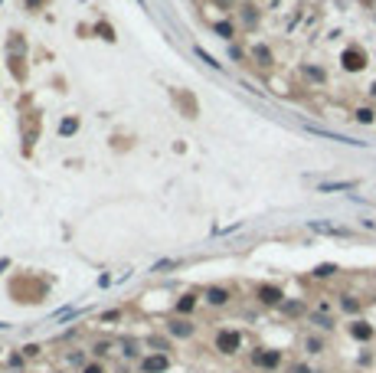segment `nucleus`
I'll list each match as a JSON object with an SVG mask.
<instances>
[{"label":"nucleus","instance_id":"obj_2","mask_svg":"<svg viewBox=\"0 0 376 373\" xmlns=\"http://www.w3.org/2000/svg\"><path fill=\"white\" fill-rule=\"evenodd\" d=\"M239 344H242L239 331H219V334H216V350H219V353H236Z\"/></svg>","mask_w":376,"mask_h":373},{"label":"nucleus","instance_id":"obj_16","mask_svg":"<svg viewBox=\"0 0 376 373\" xmlns=\"http://www.w3.org/2000/svg\"><path fill=\"white\" fill-rule=\"evenodd\" d=\"M304 347H308V353H321V350H324V344H321L317 337H308V341H304Z\"/></svg>","mask_w":376,"mask_h":373},{"label":"nucleus","instance_id":"obj_9","mask_svg":"<svg viewBox=\"0 0 376 373\" xmlns=\"http://www.w3.org/2000/svg\"><path fill=\"white\" fill-rule=\"evenodd\" d=\"M144 370H147V373H160V370H167V357H147V360H144Z\"/></svg>","mask_w":376,"mask_h":373},{"label":"nucleus","instance_id":"obj_1","mask_svg":"<svg viewBox=\"0 0 376 373\" xmlns=\"http://www.w3.org/2000/svg\"><path fill=\"white\" fill-rule=\"evenodd\" d=\"M311 233H321V236H337V239H353V229L347 226H334V223H321V219H311L308 223Z\"/></svg>","mask_w":376,"mask_h":373},{"label":"nucleus","instance_id":"obj_12","mask_svg":"<svg viewBox=\"0 0 376 373\" xmlns=\"http://www.w3.org/2000/svg\"><path fill=\"white\" fill-rule=\"evenodd\" d=\"M76 131H79V121H76V118H62V121H59V135H62V138H66V135H76Z\"/></svg>","mask_w":376,"mask_h":373},{"label":"nucleus","instance_id":"obj_8","mask_svg":"<svg viewBox=\"0 0 376 373\" xmlns=\"http://www.w3.org/2000/svg\"><path fill=\"white\" fill-rule=\"evenodd\" d=\"M206 301H210V305H226L229 291L226 288H206Z\"/></svg>","mask_w":376,"mask_h":373},{"label":"nucleus","instance_id":"obj_14","mask_svg":"<svg viewBox=\"0 0 376 373\" xmlns=\"http://www.w3.org/2000/svg\"><path fill=\"white\" fill-rule=\"evenodd\" d=\"M95 33H102V40H108V43H115V30H111V26H108V23H98V26H95Z\"/></svg>","mask_w":376,"mask_h":373},{"label":"nucleus","instance_id":"obj_23","mask_svg":"<svg viewBox=\"0 0 376 373\" xmlns=\"http://www.w3.org/2000/svg\"><path fill=\"white\" fill-rule=\"evenodd\" d=\"M23 4L30 7V10H36V7H43V4H46V0H23Z\"/></svg>","mask_w":376,"mask_h":373},{"label":"nucleus","instance_id":"obj_19","mask_svg":"<svg viewBox=\"0 0 376 373\" xmlns=\"http://www.w3.org/2000/svg\"><path fill=\"white\" fill-rule=\"evenodd\" d=\"M196 56H200L203 62H206V66H213V69H219V62H216V59H213V56H210V52H203V46H196Z\"/></svg>","mask_w":376,"mask_h":373},{"label":"nucleus","instance_id":"obj_24","mask_svg":"<svg viewBox=\"0 0 376 373\" xmlns=\"http://www.w3.org/2000/svg\"><path fill=\"white\" fill-rule=\"evenodd\" d=\"M291 373H314V370H311V367H304V363H298V367H294Z\"/></svg>","mask_w":376,"mask_h":373},{"label":"nucleus","instance_id":"obj_10","mask_svg":"<svg viewBox=\"0 0 376 373\" xmlns=\"http://www.w3.org/2000/svg\"><path fill=\"white\" fill-rule=\"evenodd\" d=\"M170 334H177V337H190V334H193V324H186V321H170Z\"/></svg>","mask_w":376,"mask_h":373},{"label":"nucleus","instance_id":"obj_11","mask_svg":"<svg viewBox=\"0 0 376 373\" xmlns=\"http://www.w3.org/2000/svg\"><path fill=\"white\" fill-rule=\"evenodd\" d=\"M311 275H314V278H330V275H337V265L334 262H324V265H317Z\"/></svg>","mask_w":376,"mask_h":373},{"label":"nucleus","instance_id":"obj_6","mask_svg":"<svg viewBox=\"0 0 376 373\" xmlns=\"http://www.w3.org/2000/svg\"><path fill=\"white\" fill-rule=\"evenodd\" d=\"M366 66V56L360 49H347L344 52V69H350V72H356V69H363Z\"/></svg>","mask_w":376,"mask_h":373},{"label":"nucleus","instance_id":"obj_21","mask_svg":"<svg viewBox=\"0 0 376 373\" xmlns=\"http://www.w3.org/2000/svg\"><path fill=\"white\" fill-rule=\"evenodd\" d=\"M356 118H360L363 124H370V121H373V111H370V108H360V111H356Z\"/></svg>","mask_w":376,"mask_h":373},{"label":"nucleus","instance_id":"obj_15","mask_svg":"<svg viewBox=\"0 0 376 373\" xmlns=\"http://www.w3.org/2000/svg\"><path fill=\"white\" fill-rule=\"evenodd\" d=\"M213 30L219 33V36H226V40H232V23H226V20H219L216 26H213Z\"/></svg>","mask_w":376,"mask_h":373},{"label":"nucleus","instance_id":"obj_17","mask_svg":"<svg viewBox=\"0 0 376 373\" xmlns=\"http://www.w3.org/2000/svg\"><path fill=\"white\" fill-rule=\"evenodd\" d=\"M311 321H314L317 327H324V331H330V327H334V321H330V318H324V314H311Z\"/></svg>","mask_w":376,"mask_h":373},{"label":"nucleus","instance_id":"obj_22","mask_svg":"<svg viewBox=\"0 0 376 373\" xmlns=\"http://www.w3.org/2000/svg\"><path fill=\"white\" fill-rule=\"evenodd\" d=\"M170 265H177V262H170V259L167 262H157V265H151V272H164V269H170Z\"/></svg>","mask_w":376,"mask_h":373},{"label":"nucleus","instance_id":"obj_18","mask_svg":"<svg viewBox=\"0 0 376 373\" xmlns=\"http://www.w3.org/2000/svg\"><path fill=\"white\" fill-rule=\"evenodd\" d=\"M193 305H196V298H193V295H186L180 305H177V311H180V314H186V311H193Z\"/></svg>","mask_w":376,"mask_h":373},{"label":"nucleus","instance_id":"obj_5","mask_svg":"<svg viewBox=\"0 0 376 373\" xmlns=\"http://www.w3.org/2000/svg\"><path fill=\"white\" fill-rule=\"evenodd\" d=\"M356 186H360V180H327L317 190L321 193H344V190H356Z\"/></svg>","mask_w":376,"mask_h":373},{"label":"nucleus","instance_id":"obj_25","mask_svg":"<svg viewBox=\"0 0 376 373\" xmlns=\"http://www.w3.org/2000/svg\"><path fill=\"white\" fill-rule=\"evenodd\" d=\"M82 373H105V370H102V367H85Z\"/></svg>","mask_w":376,"mask_h":373},{"label":"nucleus","instance_id":"obj_7","mask_svg":"<svg viewBox=\"0 0 376 373\" xmlns=\"http://www.w3.org/2000/svg\"><path fill=\"white\" fill-rule=\"evenodd\" d=\"M350 334L356 337V341H373V327L366 324V321H353L350 324Z\"/></svg>","mask_w":376,"mask_h":373},{"label":"nucleus","instance_id":"obj_13","mask_svg":"<svg viewBox=\"0 0 376 373\" xmlns=\"http://www.w3.org/2000/svg\"><path fill=\"white\" fill-rule=\"evenodd\" d=\"M252 52H255V59L262 62V66H272V52H268V46H255Z\"/></svg>","mask_w":376,"mask_h":373},{"label":"nucleus","instance_id":"obj_20","mask_svg":"<svg viewBox=\"0 0 376 373\" xmlns=\"http://www.w3.org/2000/svg\"><path fill=\"white\" fill-rule=\"evenodd\" d=\"M340 305H344V311H350V314H353V311H360V305H356L350 295H344V301H340Z\"/></svg>","mask_w":376,"mask_h":373},{"label":"nucleus","instance_id":"obj_4","mask_svg":"<svg viewBox=\"0 0 376 373\" xmlns=\"http://www.w3.org/2000/svg\"><path fill=\"white\" fill-rule=\"evenodd\" d=\"M255 295H258V301H262V305H281V301H285V291H281L278 285H258Z\"/></svg>","mask_w":376,"mask_h":373},{"label":"nucleus","instance_id":"obj_3","mask_svg":"<svg viewBox=\"0 0 376 373\" xmlns=\"http://www.w3.org/2000/svg\"><path fill=\"white\" fill-rule=\"evenodd\" d=\"M252 363H255V367H262V370H275V367H281V353L278 350H255Z\"/></svg>","mask_w":376,"mask_h":373}]
</instances>
